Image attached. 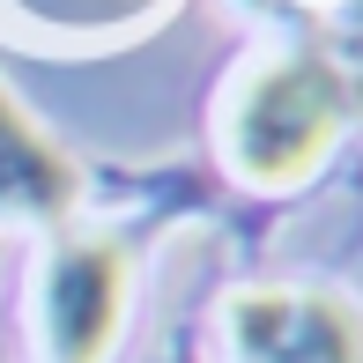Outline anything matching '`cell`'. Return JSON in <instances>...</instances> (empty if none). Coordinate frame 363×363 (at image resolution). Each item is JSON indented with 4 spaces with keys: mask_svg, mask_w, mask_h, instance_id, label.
Listing matches in <instances>:
<instances>
[{
    "mask_svg": "<svg viewBox=\"0 0 363 363\" xmlns=\"http://www.w3.org/2000/svg\"><path fill=\"white\" fill-rule=\"evenodd\" d=\"M356 104H363V67L349 52H326V45L282 52L230 104V163L252 186H296L326 163Z\"/></svg>",
    "mask_w": 363,
    "mask_h": 363,
    "instance_id": "obj_1",
    "label": "cell"
},
{
    "mask_svg": "<svg viewBox=\"0 0 363 363\" xmlns=\"http://www.w3.org/2000/svg\"><path fill=\"white\" fill-rule=\"evenodd\" d=\"M238 363H363V311L326 289H245L230 296Z\"/></svg>",
    "mask_w": 363,
    "mask_h": 363,
    "instance_id": "obj_2",
    "label": "cell"
},
{
    "mask_svg": "<svg viewBox=\"0 0 363 363\" xmlns=\"http://www.w3.org/2000/svg\"><path fill=\"white\" fill-rule=\"evenodd\" d=\"M126 311V252L111 238H74L45 274V334L60 363H104Z\"/></svg>",
    "mask_w": 363,
    "mask_h": 363,
    "instance_id": "obj_3",
    "label": "cell"
},
{
    "mask_svg": "<svg viewBox=\"0 0 363 363\" xmlns=\"http://www.w3.org/2000/svg\"><path fill=\"white\" fill-rule=\"evenodd\" d=\"M0 201L23 208V216H60L74 201V171L23 111L0 96Z\"/></svg>",
    "mask_w": 363,
    "mask_h": 363,
    "instance_id": "obj_4",
    "label": "cell"
},
{
    "mask_svg": "<svg viewBox=\"0 0 363 363\" xmlns=\"http://www.w3.org/2000/svg\"><path fill=\"white\" fill-rule=\"evenodd\" d=\"M252 8H274V0H252Z\"/></svg>",
    "mask_w": 363,
    "mask_h": 363,
    "instance_id": "obj_5",
    "label": "cell"
},
{
    "mask_svg": "<svg viewBox=\"0 0 363 363\" xmlns=\"http://www.w3.org/2000/svg\"><path fill=\"white\" fill-rule=\"evenodd\" d=\"M356 15H363V0H356Z\"/></svg>",
    "mask_w": 363,
    "mask_h": 363,
    "instance_id": "obj_6",
    "label": "cell"
}]
</instances>
